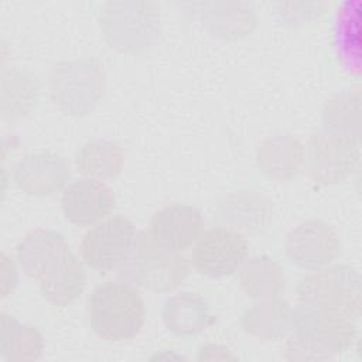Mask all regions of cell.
Listing matches in <instances>:
<instances>
[{
  "mask_svg": "<svg viewBox=\"0 0 362 362\" xmlns=\"http://www.w3.org/2000/svg\"><path fill=\"white\" fill-rule=\"evenodd\" d=\"M16 259L23 273L37 281L41 296L51 305L66 307L85 290L83 262L55 229L31 230L17 245Z\"/></svg>",
  "mask_w": 362,
  "mask_h": 362,
  "instance_id": "1",
  "label": "cell"
},
{
  "mask_svg": "<svg viewBox=\"0 0 362 362\" xmlns=\"http://www.w3.org/2000/svg\"><path fill=\"white\" fill-rule=\"evenodd\" d=\"M356 337L354 318L322 308L296 310L293 335L286 342L287 361H324L348 351Z\"/></svg>",
  "mask_w": 362,
  "mask_h": 362,
  "instance_id": "2",
  "label": "cell"
},
{
  "mask_svg": "<svg viewBox=\"0 0 362 362\" xmlns=\"http://www.w3.org/2000/svg\"><path fill=\"white\" fill-rule=\"evenodd\" d=\"M88 318L99 338L123 342L140 334L146 307L136 286L124 280H107L96 286L89 296Z\"/></svg>",
  "mask_w": 362,
  "mask_h": 362,
  "instance_id": "3",
  "label": "cell"
},
{
  "mask_svg": "<svg viewBox=\"0 0 362 362\" xmlns=\"http://www.w3.org/2000/svg\"><path fill=\"white\" fill-rule=\"evenodd\" d=\"M98 23L110 48L139 55L148 51L161 31V13L153 1H107L98 14Z\"/></svg>",
  "mask_w": 362,
  "mask_h": 362,
  "instance_id": "4",
  "label": "cell"
},
{
  "mask_svg": "<svg viewBox=\"0 0 362 362\" xmlns=\"http://www.w3.org/2000/svg\"><path fill=\"white\" fill-rule=\"evenodd\" d=\"M119 269L120 277L136 287L153 293H170L184 283L189 273V263L181 253L160 247L147 230H140Z\"/></svg>",
  "mask_w": 362,
  "mask_h": 362,
  "instance_id": "5",
  "label": "cell"
},
{
  "mask_svg": "<svg viewBox=\"0 0 362 362\" xmlns=\"http://www.w3.org/2000/svg\"><path fill=\"white\" fill-rule=\"evenodd\" d=\"M106 75L95 58L58 62L51 72L49 92L54 105L68 116L89 115L102 100Z\"/></svg>",
  "mask_w": 362,
  "mask_h": 362,
  "instance_id": "6",
  "label": "cell"
},
{
  "mask_svg": "<svg viewBox=\"0 0 362 362\" xmlns=\"http://www.w3.org/2000/svg\"><path fill=\"white\" fill-rule=\"evenodd\" d=\"M301 305L322 308L356 318L361 314V277L348 264H329L305 274L297 284Z\"/></svg>",
  "mask_w": 362,
  "mask_h": 362,
  "instance_id": "7",
  "label": "cell"
},
{
  "mask_svg": "<svg viewBox=\"0 0 362 362\" xmlns=\"http://www.w3.org/2000/svg\"><path fill=\"white\" fill-rule=\"evenodd\" d=\"M359 161V140L320 130L307 147L304 167L308 177L321 185H334L346 181Z\"/></svg>",
  "mask_w": 362,
  "mask_h": 362,
  "instance_id": "8",
  "label": "cell"
},
{
  "mask_svg": "<svg viewBox=\"0 0 362 362\" xmlns=\"http://www.w3.org/2000/svg\"><path fill=\"white\" fill-rule=\"evenodd\" d=\"M136 235V226L127 216L110 215L83 235L79 246L81 260L96 272L119 269L127 259Z\"/></svg>",
  "mask_w": 362,
  "mask_h": 362,
  "instance_id": "9",
  "label": "cell"
},
{
  "mask_svg": "<svg viewBox=\"0 0 362 362\" xmlns=\"http://www.w3.org/2000/svg\"><path fill=\"white\" fill-rule=\"evenodd\" d=\"M247 256L245 235L230 226H215L201 233L192 246L191 264L211 279H223L239 270Z\"/></svg>",
  "mask_w": 362,
  "mask_h": 362,
  "instance_id": "10",
  "label": "cell"
},
{
  "mask_svg": "<svg viewBox=\"0 0 362 362\" xmlns=\"http://www.w3.org/2000/svg\"><path fill=\"white\" fill-rule=\"evenodd\" d=\"M284 250L294 266L313 272L334 263L341 252V240L329 223L310 219L287 233Z\"/></svg>",
  "mask_w": 362,
  "mask_h": 362,
  "instance_id": "11",
  "label": "cell"
},
{
  "mask_svg": "<svg viewBox=\"0 0 362 362\" xmlns=\"http://www.w3.org/2000/svg\"><path fill=\"white\" fill-rule=\"evenodd\" d=\"M69 163L52 151H33L14 165L13 180L20 191L33 197H48L69 184Z\"/></svg>",
  "mask_w": 362,
  "mask_h": 362,
  "instance_id": "12",
  "label": "cell"
},
{
  "mask_svg": "<svg viewBox=\"0 0 362 362\" xmlns=\"http://www.w3.org/2000/svg\"><path fill=\"white\" fill-rule=\"evenodd\" d=\"M113 208L115 195L103 181L82 177L62 191L61 211L72 225L93 226L110 216Z\"/></svg>",
  "mask_w": 362,
  "mask_h": 362,
  "instance_id": "13",
  "label": "cell"
},
{
  "mask_svg": "<svg viewBox=\"0 0 362 362\" xmlns=\"http://www.w3.org/2000/svg\"><path fill=\"white\" fill-rule=\"evenodd\" d=\"M204 219L201 212L189 205H167L150 219L148 235L163 249L171 253H182L201 236Z\"/></svg>",
  "mask_w": 362,
  "mask_h": 362,
  "instance_id": "14",
  "label": "cell"
},
{
  "mask_svg": "<svg viewBox=\"0 0 362 362\" xmlns=\"http://www.w3.org/2000/svg\"><path fill=\"white\" fill-rule=\"evenodd\" d=\"M296 310L280 297L255 300L240 315V327L259 341H279L293 332Z\"/></svg>",
  "mask_w": 362,
  "mask_h": 362,
  "instance_id": "15",
  "label": "cell"
},
{
  "mask_svg": "<svg viewBox=\"0 0 362 362\" xmlns=\"http://www.w3.org/2000/svg\"><path fill=\"white\" fill-rule=\"evenodd\" d=\"M304 144L291 134H274L262 141L256 153L259 170L272 180L286 181L304 167Z\"/></svg>",
  "mask_w": 362,
  "mask_h": 362,
  "instance_id": "16",
  "label": "cell"
},
{
  "mask_svg": "<svg viewBox=\"0 0 362 362\" xmlns=\"http://www.w3.org/2000/svg\"><path fill=\"white\" fill-rule=\"evenodd\" d=\"M165 328L181 338L199 335L211 321L208 303L192 291H180L170 296L161 310Z\"/></svg>",
  "mask_w": 362,
  "mask_h": 362,
  "instance_id": "17",
  "label": "cell"
},
{
  "mask_svg": "<svg viewBox=\"0 0 362 362\" xmlns=\"http://www.w3.org/2000/svg\"><path fill=\"white\" fill-rule=\"evenodd\" d=\"M126 161L122 146L113 140L96 139L79 147L75 156L78 171L88 178L105 181L117 177Z\"/></svg>",
  "mask_w": 362,
  "mask_h": 362,
  "instance_id": "18",
  "label": "cell"
},
{
  "mask_svg": "<svg viewBox=\"0 0 362 362\" xmlns=\"http://www.w3.org/2000/svg\"><path fill=\"white\" fill-rule=\"evenodd\" d=\"M40 99V83L37 78L21 69H11L1 78V117L17 122L30 115Z\"/></svg>",
  "mask_w": 362,
  "mask_h": 362,
  "instance_id": "19",
  "label": "cell"
},
{
  "mask_svg": "<svg viewBox=\"0 0 362 362\" xmlns=\"http://www.w3.org/2000/svg\"><path fill=\"white\" fill-rule=\"evenodd\" d=\"M42 351L44 338L35 327L18 321L6 311L1 313L0 358L3 361H37Z\"/></svg>",
  "mask_w": 362,
  "mask_h": 362,
  "instance_id": "20",
  "label": "cell"
},
{
  "mask_svg": "<svg viewBox=\"0 0 362 362\" xmlns=\"http://www.w3.org/2000/svg\"><path fill=\"white\" fill-rule=\"evenodd\" d=\"M239 284L253 300L279 297L284 290V273L274 259L257 255L246 259L239 267Z\"/></svg>",
  "mask_w": 362,
  "mask_h": 362,
  "instance_id": "21",
  "label": "cell"
},
{
  "mask_svg": "<svg viewBox=\"0 0 362 362\" xmlns=\"http://www.w3.org/2000/svg\"><path fill=\"white\" fill-rule=\"evenodd\" d=\"M322 129L359 140L361 90L345 89L332 95L322 109Z\"/></svg>",
  "mask_w": 362,
  "mask_h": 362,
  "instance_id": "22",
  "label": "cell"
},
{
  "mask_svg": "<svg viewBox=\"0 0 362 362\" xmlns=\"http://www.w3.org/2000/svg\"><path fill=\"white\" fill-rule=\"evenodd\" d=\"M214 10L202 11L205 25L218 37L222 38H240L249 34L256 25V16L247 4L222 3L223 10H218L215 4H211Z\"/></svg>",
  "mask_w": 362,
  "mask_h": 362,
  "instance_id": "23",
  "label": "cell"
},
{
  "mask_svg": "<svg viewBox=\"0 0 362 362\" xmlns=\"http://www.w3.org/2000/svg\"><path fill=\"white\" fill-rule=\"evenodd\" d=\"M267 202L255 194H235L225 199V204L219 205L221 215L226 222H230V228L239 230L259 228L263 219L267 216Z\"/></svg>",
  "mask_w": 362,
  "mask_h": 362,
  "instance_id": "24",
  "label": "cell"
},
{
  "mask_svg": "<svg viewBox=\"0 0 362 362\" xmlns=\"http://www.w3.org/2000/svg\"><path fill=\"white\" fill-rule=\"evenodd\" d=\"M1 280H3L1 294L4 298L7 296H10V293H13V290L16 288L17 281H18L16 263L13 262V257H10L6 252L1 253Z\"/></svg>",
  "mask_w": 362,
  "mask_h": 362,
  "instance_id": "25",
  "label": "cell"
},
{
  "mask_svg": "<svg viewBox=\"0 0 362 362\" xmlns=\"http://www.w3.org/2000/svg\"><path fill=\"white\" fill-rule=\"evenodd\" d=\"M198 361H236L238 358L223 345L204 344L198 348Z\"/></svg>",
  "mask_w": 362,
  "mask_h": 362,
  "instance_id": "26",
  "label": "cell"
},
{
  "mask_svg": "<svg viewBox=\"0 0 362 362\" xmlns=\"http://www.w3.org/2000/svg\"><path fill=\"white\" fill-rule=\"evenodd\" d=\"M151 359H185V356L178 355V354H175L174 351L163 349L160 354L157 352L156 355H153V356H151Z\"/></svg>",
  "mask_w": 362,
  "mask_h": 362,
  "instance_id": "27",
  "label": "cell"
}]
</instances>
